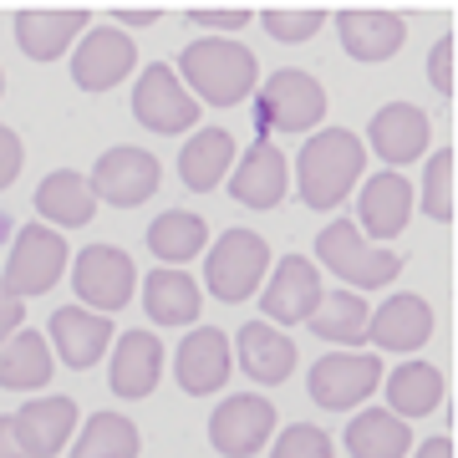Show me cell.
<instances>
[{
  "label": "cell",
  "mask_w": 458,
  "mask_h": 458,
  "mask_svg": "<svg viewBox=\"0 0 458 458\" xmlns=\"http://www.w3.org/2000/svg\"><path fill=\"white\" fill-rule=\"evenodd\" d=\"M209 245V229H204V219L199 214H189V209H168V214H158L153 225H148V250L158 255V260H194L199 250Z\"/></svg>",
  "instance_id": "32"
},
{
  "label": "cell",
  "mask_w": 458,
  "mask_h": 458,
  "mask_svg": "<svg viewBox=\"0 0 458 458\" xmlns=\"http://www.w3.org/2000/svg\"><path fill=\"white\" fill-rule=\"evenodd\" d=\"M229 336L219 327H194L174 352V377L189 397H209L229 382Z\"/></svg>",
  "instance_id": "14"
},
{
  "label": "cell",
  "mask_w": 458,
  "mask_h": 458,
  "mask_svg": "<svg viewBox=\"0 0 458 458\" xmlns=\"http://www.w3.org/2000/svg\"><path fill=\"white\" fill-rule=\"evenodd\" d=\"M336 31H342L346 56H357V62H387V56L403 51L408 26H403V16H393V11H342Z\"/></svg>",
  "instance_id": "23"
},
{
  "label": "cell",
  "mask_w": 458,
  "mask_h": 458,
  "mask_svg": "<svg viewBox=\"0 0 458 458\" xmlns=\"http://www.w3.org/2000/svg\"><path fill=\"white\" fill-rule=\"evenodd\" d=\"M138 62V41L123 36L117 26H87L77 51H72V82L82 92H107L132 72Z\"/></svg>",
  "instance_id": "11"
},
{
  "label": "cell",
  "mask_w": 458,
  "mask_h": 458,
  "mask_svg": "<svg viewBox=\"0 0 458 458\" xmlns=\"http://www.w3.org/2000/svg\"><path fill=\"white\" fill-rule=\"evenodd\" d=\"M229 168H234V138H229V128H199L179 153V179L194 194L219 189Z\"/></svg>",
  "instance_id": "24"
},
{
  "label": "cell",
  "mask_w": 458,
  "mask_h": 458,
  "mask_svg": "<svg viewBox=\"0 0 458 458\" xmlns=\"http://www.w3.org/2000/svg\"><path fill=\"white\" fill-rule=\"evenodd\" d=\"M448 56H454V41H438V47H433V62H428V77H433V87H438L443 98L454 92V77H448Z\"/></svg>",
  "instance_id": "38"
},
{
  "label": "cell",
  "mask_w": 458,
  "mask_h": 458,
  "mask_svg": "<svg viewBox=\"0 0 458 458\" xmlns=\"http://www.w3.org/2000/svg\"><path fill=\"white\" fill-rule=\"evenodd\" d=\"M448 174H454V153H433L423 174V209L433 219H448L454 214V199H448Z\"/></svg>",
  "instance_id": "36"
},
{
  "label": "cell",
  "mask_w": 458,
  "mask_h": 458,
  "mask_svg": "<svg viewBox=\"0 0 458 458\" xmlns=\"http://www.w3.org/2000/svg\"><path fill=\"white\" fill-rule=\"evenodd\" d=\"M276 433V408L255 393L225 397V408H214L209 418V443L225 458H250L255 448H265Z\"/></svg>",
  "instance_id": "12"
},
{
  "label": "cell",
  "mask_w": 458,
  "mask_h": 458,
  "mask_svg": "<svg viewBox=\"0 0 458 458\" xmlns=\"http://www.w3.org/2000/svg\"><path fill=\"white\" fill-rule=\"evenodd\" d=\"M240 367H245L255 382H265V387H276V382H285V377L295 372V342L285 336V331L265 327V321H250V327H240Z\"/></svg>",
  "instance_id": "25"
},
{
  "label": "cell",
  "mask_w": 458,
  "mask_h": 458,
  "mask_svg": "<svg viewBox=\"0 0 458 458\" xmlns=\"http://www.w3.org/2000/svg\"><path fill=\"white\" fill-rule=\"evenodd\" d=\"M270 270V245H265L255 229H225L214 250L204 255V285H209L219 301H250L255 285Z\"/></svg>",
  "instance_id": "4"
},
{
  "label": "cell",
  "mask_w": 458,
  "mask_h": 458,
  "mask_svg": "<svg viewBox=\"0 0 458 458\" xmlns=\"http://www.w3.org/2000/svg\"><path fill=\"white\" fill-rule=\"evenodd\" d=\"M194 21L209 31H240V26H250V11H194Z\"/></svg>",
  "instance_id": "39"
},
{
  "label": "cell",
  "mask_w": 458,
  "mask_h": 458,
  "mask_svg": "<svg viewBox=\"0 0 458 458\" xmlns=\"http://www.w3.org/2000/svg\"><path fill=\"white\" fill-rule=\"evenodd\" d=\"M418 458H454V443L448 438H428L423 448H418Z\"/></svg>",
  "instance_id": "42"
},
{
  "label": "cell",
  "mask_w": 458,
  "mask_h": 458,
  "mask_svg": "<svg viewBox=\"0 0 458 458\" xmlns=\"http://www.w3.org/2000/svg\"><path fill=\"white\" fill-rule=\"evenodd\" d=\"M143 306L158 327H194L204 295H199V285L183 276V270H168L164 265V270H153V276L143 280Z\"/></svg>",
  "instance_id": "27"
},
{
  "label": "cell",
  "mask_w": 458,
  "mask_h": 458,
  "mask_svg": "<svg viewBox=\"0 0 458 458\" xmlns=\"http://www.w3.org/2000/svg\"><path fill=\"white\" fill-rule=\"evenodd\" d=\"M321 295H327L321 291V270L306 255H285L270 270V285L260 291V306L280 327H301V321H311V311L321 306Z\"/></svg>",
  "instance_id": "13"
},
{
  "label": "cell",
  "mask_w": 458,
  "mask_h": 458,
  "mask_svg": "<svg viewBox=\"0 0 458 458\" xmlns=\"http://www.w3.org/2000/svg\"><path fill=\"white\" fill-rule=\"evenodd\" d=\"M117 21H123V26H148V21H158V16H148V11H138V16H132V11H117Z\"/></svg>",
  "instance_id": "43"
},
{
  "label": "cell",
  "mask_w": 458,
  "mask_h": 458,
  "mask_svg": "<svg viewBox=\"0 0 458 458\" xmlns=\"http://www.w3.org/2000/svg\"><path fill=\"white\" fill-rule=\"evenodd\" d=\"M36 209H41V219H51V225L82 229V225H92L98 199H92V183H87L77 168H56V174H47L41 189H36Z\"/></svg>",
  "instance_id": "26"
},
{
  "label": "cell",
  "mask_w": 458,
  "mask_h": 458,
  "mask_svg": "<svg viewBox=\"0 0 458 458\" xmlns=\"http://www.w3.org/2000/svg\"><path fill=\"white\" fill-rule=\"evenodd\" d=\"M179 82H189L194 92L189 98H204L214 107H234L245 102L260 82V62L245 41H225V36H204V41H189L179 56Z\"/></svg>",
  "instance_id": "1"
},
{
  "label": "cell",
  "mask_w": 458,
  "mask_h": 458,
  "mask_svg": "<svg viewBox=\"0 0 458 458\" xmlns=\"http://www.w3.org/2000/svg\"><path fill=\"white\" fill-rule=\"evenodd\" d=\"M428 132H433V123H428L423 107H412V102H387V107H377L367 138H372L382 164H412L428 148Z\"/></svg>",
  "instance_id": "20"
},
{
  "label": "cell",
  "mask_w": 458,
  "mask_h": 458,
  "mask_svg": "<svg viewBox=\"0 0 458 458\" xmlns=\"http://www.w3.org/2000/svg\"><path fill=\"white\" fill-rule=\"evenodd\" d=\"M132 117L153 132H189L199 123V102L189 98V87L174 77L168 62H153L143 66V82L132 87Z\"/></svg>",
  "instance_id": "9"
},
{
  "label": "cell",
  "mask_w": 458,
  "mask_h": 458,
  "mask_svg": "<svg viewBox=\"0 0 458 458\" xmlns=\"http://www.w3.org/2000/svg\"><path fill=\"white\" fill-rule=\"evenodd\" d=\"M72 458H138V428L123 412H92Z\"/></svg>",
  "instance_id": "33"
},
{
  "label": "cell",
  "mask_w": 458,
  "mask_h": 458,
  "mask_svg": "<svg viewBox=\"0 0 458 458\" xmlns=\"http://www.w3.org/2000/svg\"><path fill=\"white\" fill-rule=\"evenodd\" d=\"M51 346L41 331H16L0 342V387H16V393H31V387H47L51 382Z\"/></svg>",
  "instance_id": "29"
},
{
  "label": "cell",
  "mask_w": 458,
  "mask_h": 458,
  "mask_svg": "<svg viewBox=\"0 0 458 458\" xmlns=\"http://www.w3.org/2000/svg\"><path fill=\"white\" fill-rule=\"evenodd\" d=\"M346 448H352V458H408L412 433L387 408H367L346 428Z\"/></svg>",
  "instance_id": "30"
},
{
  "label": "cell",
  "mask_w": 458,
  "mask_h": 458,
  "mask_svg": "<svg viewBox=\"0 0 458 458\" xmlns=\"http://www.w3.org/2000/svg\"><path fill=\"white\" fill-rule=\"evenodd\" d=\"M92 26L87 11H21L16 16V41L31 62H56L72 41H82Z\"/></svg>",
  "instance_id": "22"
},
{
  "label": "cell",
  "mask_w": 458,
  "mask_h": 458,
  "mask_svg": "<svg viewBox=\"0 0 458 458\" xmlns=\"http://www.w3.org/2000/svg\"><path fill=\"white\" fill-rule=\"evenodd\" d=\"M158 377H164V342L153 336V331H128L113 352V382L117 397H148L158 387Z\"/></svg>",
  "instance_id": "21"
},
{
  "label": "cell",
  "mask_w": 458,
  "mask_h": 458,
  "mask_svg": "<svg viewBox=\"0 0 458 458\" xmlns=\"http://www.w3.org/2000/svg\"><path fill=\"white\" fill-rule=\"evenodd\" d=\"M21 164H26V148H21L16 132L0 123V189H11L21 179Z\"/></svg>",
  "instance_id": "37"
},
{
  "label": "cell",
  "mask_w": 458,
  "mask_h": 458,
  "mask_svg": "<svg viewBox=\"0 0 458 458\" xmlns=\"http://www.w3.org/2000/svg\"><path fill=\"white\" fill-rule=\"evenodd\" d=\"M270 458H336V448H331V438L316 423H291L276 438Z\"/></svg>",
  "instance_id": "34"
},
{
  "label": "cell",
  "mask_w": 458,
  "mask_h": 458,
  "mask_svg": "<svg viewBox=\"0 0 458 458\" xmlns=\"http://www.w3.org/2000/svg\"><path fill=\"white\" fill-rule=\"evenodd\" d=\"M433 336V306L423 295H393L382 301L377 316H367V342H377V352H418Z\"/></svg>",
  "instance_id": "18"
},
{
  "label": "cell",
  "mask_w": 458,
  "mask_h": 458,
  "mask_svg": "<svg viewBox=\"0 0 458 458\" xmlns=\"http://www.w3.org/2000/svg\"><path fill=\"white\" fill-rule=\"evenodd\" d=\"M443 403V372L438 367H428V361H403L393 367L387 377V412L393 418H428V412H438Z\"/></svg>",
  "instance_id": "28"
},
{
  "label": "cell",
  "mask_w": 458,
  "mask_h": 458,
  "mask_svg": "<svg viewBox=\"0 0 458 458\" xmlns=\"http://www.w3.org/2000/svg\"><path fill=\"white\" fill-rule=\"evenodd\" d=\"M285 183H291V168H285V153L270 138H255L245 158L229 168V194L245 209H276L285 199Z\"/></svg>",
  "instance_id": "15"
},
{
  "label": "cell",
  "mask_w": 458,
  "mask_h": 458,
  "mask_svg": "<svg viewBox=\"0 0 458 458\" xmlns=\"http://www.w3.org/2000/svg\"><path fill=\"white\" fill-rule=\"evenodd\" d=\"M412 219V183L397 174V168H387V174H377V179L361 183V199H357V229H367L377 240H397L403 229H408ZM361 234V240H367Z\"/></svg>",
  "instance_id": "16"
},
{
  "label": "cell",
  "mask_w": 458,
  "mask_h": 458,
  "mask_svg": "<svg viewBox=\"0 0 458 458\" xmlns=\"http://www.w3.org/2000/svg\"><path fill=\"white\" fill-rule=\"evenodd\" d=\"M51 346H56L62 367H72V372L98 367L102 352L113 346V321L92 316L87 306H62V311L51 316Z\"/></svg>",
  "instance_id": "19"
},
{
  "label": "cell",
  "mask_w": 458,
  "mask_h": 458,
  "mask_svg": "<svg viewBox=\"0 0 458 458\" xmlns=\"http://www.w3.org/2000/svg\"><path fill=\"white\" fill-rule=\"evenodd\" d=\"M265 31L276 36L280 47H295V41H311L321 26H327V16L321 11H265Z\"/></svg>",
  "instance_id": "35"
},
{
  "label": "cell",
  "mask_w": 458,
  "mask_h": 458,
  "mask_svg": "<svg viewBox=\"0 0 458 458\" xmlns=\"http://www.w3.org/2000/svg\"><path fill=\"white\" fill-rule=\"evenodd\" d=\"M316 260L327 265L336 280L346 285H361V291H377V285H393L403 260H397L393 250L372 245V240H361V229L352 219H336L316 234Z\"/></svg>",
  "instance_id": "3"
},
{
  "label": "cell",
  "mask_w": 458,
  "mask_h": 458,
  "mask_svg": "<svg viewBox=\"0 0 458 458\" xmlns=\"http://www.w3.org/2000/svg\"><path fill=\"white\" fill-rule=\"evenodd\" d=\"M255 117H260V138H270V132H311L327 117V92H321L316 77L285 66L270 82H260Z\"/></svg>",
  "instance_id": "5"
},
{
  "label": "cell",
  "mask_w": 458,
  "mask_h": 458,
  "mask_svg": "<svg viewBox=\"0 0 458 458\" xmlns=\"http://www.w3.org/2000/svg\"><path fill=\"white\" fill-rule=\"evenodd\" d=\"M158 179H164V168H158V158L153 153H143V148H107L98 158V168H92V199H107V204H123V209H138V204H148V199L158 194Z\"/></svg>",
  "instance_id": "10"
},
{
  "label": "cell",
  "mask_w": 458,
  "mask_h": 458,
  "mask_svg": "<svg viewBox=\"0 0 458 458\" xmlns=\"http://www.w3.org/2000/svg\"><path fill=\"white\" fill-rule=\"evenodd\" d=\"M21 327H26V306L0 291V342H5V336H16Z\"/></svg>",
  "instance_id": "40"
},
{
  "label": "cell",
  "mask_w": 458,
  "mask_h": 458,
  "mask_svg": "<svg viewBox=\"0 0 458 458\" xmlns=\"http://www.w3.org/2000/svg\"><path fill=\"white\" fill-rule=\"evenodd\" d=\"M295 164H301L295 174H301V199H306V209H336V204L352 194V183L361 179L367 153H361L357 132L321 128L311 143L301 148Z\"/></svg>",
  "instance_id": "2"
},
{
  "label": "cell",
  "mask_w": 458,
  "mask_h": 458,
  "mask_svg": "<svg viewBox=\"0 0 458 458\" xmlns=\"http://www.w3.org/2000/svg\"><path fill=\"white\" fill-rule=\"evenodd\" d=\"M377 382H382V361L377 352H331L311 367V397L316 408L327 412H346L367 403L377 393Z\"/></svg>",
  "instance_id": "8"
},
{
  "label": "cell",
  "mask_w": 458,
  "mask_h": 458,
  "mask_svg": "<svg viewBox=\"0 0 458 458\" xmlns=\"http://www.w3.org/2000/svg\"><path fill=\"white\" fill-rule=\"evenodd\" d=\"M66 270V240L51 225H26L11 245V260H5V280L0 291L11 301H26V295H47Z\"/></svg>",
  "instance_id": "6"
},
{
  "label": "cell",
  "mask_w": 458,
  "mask_h": 458,
  "mask_svg": "<svg viewBox=\"0 0 458 458\" xmlns=\"http://www.w3.org/2000/svg\"><path fill=\"white\" fill-rule=\"evenodd\" d=\"M0 458H26V448H21L16 433H11V418H0Z\"/></svg>",
  "instance_id": "41"
},
{
  "label": "cell",
  "mask_w": 458,
  "mask_h": 458,
  "mask_svg": "<svg viewBox=\"0 0 458 458\" xmlns=\"http://www.w3.org/2000/svg\"><path fill=\"white\" fill-rule=\"evenodd\" d=\"M367 301L357 291H331L321 295V306L311 311V331L321 342H336V346H357L367 342Z\"/></svg>",
  "instance_id": "31"
},
{
  "label": "cell",
  "mask_w": 458,
  "mask_h": 458,
  "mask_svg": "<svg viewBox=\"0 0 458 458\" xmlns=\"http://www.w3.org/2000/svg\"><path fill=\"white\" fill-rule=\"evenodd\" d=\"M72 428H77V403H72V397H56V393L26 403V408L11 418V433H16V443L26 448V458L62 454L66 438H72Z\"/></svg>",
  "instance_id": "17"
},
{
  "label": "cell",
  "mask_w": 458,
  "mask_h": 458,
  "mask_svg": "<svg viewBox=\"0 0 458 458\" xmlns=\"http://www.w3.org/2000/svg\"><path fill=\"white\" fill-rule=\"evenodd\" d=\"M72 285L87 301L92 316L123 311L132 301V285H138V265H132L128 250L117 245H87L77 260H72Z\"/></svg>",
  "instance_id": "7"
},
{
  "label": "cell",
  "mask_w": 458,
  "mask_h": 458,
  "mask_svg": "<svg viewBox=\"0 0 458 458\" xmlns=\"http://www.w3.org/2000/svg\"><path fill=\"white\" fill-rule=\"evenodd\" d=\"M0 82H5V77H0Z\"/></svg>",
  "instance_id": "44"
}]
</instances>
